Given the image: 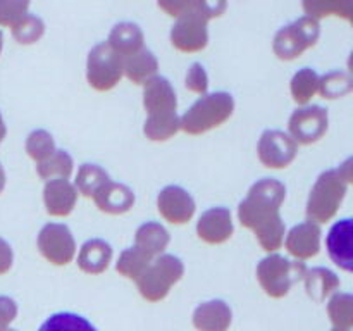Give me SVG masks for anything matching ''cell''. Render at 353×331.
Masks as SVG:
<instances>
[{
	"instance_id": "obj_1",
	"label": "cell",
	"mask_w": 353,
	"mask_h": 331,
	"mask_svg": "<svg viewBox=\"0 0 353 331\" xmlns=\"http://www.w3.org/2000/svg\"><path fill=\"white\" fill-rule=\"evenodd\" d=\"M286 199V186L274 178H262L248 190L238 205L241 226L255 233L259 243L269 254L283 247L286 234L285 221L279 209Z\"/></svg>"
},
{
	"instance_id": "obj_2",
	"label": "cell",
	"mask_w": 353,
	"mask_h": 331,
	"mask_svg": "<svg viewBox=\"0 0 353 331\" xmlns=\"http://www.w3.org/2000/svg\"><path fill=\"white\" fill-rule=\"evenodd\" d=\"M159 7L168 16L176 17L169 33L172 47L185 54H192L207 47V23L214 17L223 16L228 3L224 0H161Z\"/></svg>"
},
{
	"instance_id": "obj_3",
	"label": "cell",
	"mask_w": 353,
	"mask_h": 331,
	"mask_svg": "<svg viewBox=\"0 0 353 331\" xmlns=\"http://www.w3.org/2000/svg\"><path fill=\"white\" fill-rule=\"evenodd\" d=\"M233 110L234 99L231 93H205L179 117V126L188 134H203L226 123Z\"/></svg>"
},
{
	"instance_id": "obj_4",
	"label": "cell",
	"mask_w": 353,
	"mask_h": 331,
	"mask_svg": "<svg viewBox=\"0 0 353 331\" xmlns=\"http://www.w3.org/2000/svg\"><path fill=\"white\" fill-rule=\"evenodd\" d=\"M350 183L341 176L340 169H327L321 172L314 183L307 200V217L321 226L333 219L343 203Z\"/></svg>"
},
{
	"instance_id": "obj_5",
	"label": "cell",
	"mask_w": 353,
	"mask_h": 331,
	"mask_svg": "<svg viewBox=\"0 0 353 331\" xmlns=\"http://www.w3.org/2000/svg\"><path fill=\"white\" fill-rule=\"evenodd\" d=\"M185 274V264L179 257L162 254L150 262L143 274L137 279L138 292L148 302H161Z\"/></svg>"
},
{
	"instance_id": "obj_6",
	"label": "cell",
	"mask_w": 353,
	"mask_h": 331,
	"mask_svg": "<svg viewBox=\"0 0 353 331\" xmlns=\"http://www.w3.org/2000/svg\"><path fill=\"white\" fill-rule=\"evenodd\" d=\"M307 265L302 261H290L279 254H269L257 265V279L262 290L272 299L288 295L293 283L303 279Z\"/></svg>"
},
{
	"instance_id": "obj_7",
	"label": "cell",
	"mask_w": 353,
	"mask_h": 331,
	"mask_svg": "<svg viewBox=\"0 0 353 331\" xmlns=\"http://www.w3.org/2000/svg\"><path fill=\"white\" fill-rule=\"evenodd\" d=\"M321 37V24L314 17L302 16L279 28L272 40V50L281 61H295Z\"/></svg>"
},
{
	"instance_id": "obj_8",
	"label": "cell",
	"mask_w": 353,
	"mask_h": 331,
	"mask_svg": "<svg viewBox=\"0 0 353 331\" xmlns=\"http://www.w3.org/2000/svg\"><path fill=\"white\" fill-rule=\"evenodd\" d=\"M123 78V59L107 45L97 43L86 57V81L97 92H109Z\"/></svg>"
},
{
	"instance_id": "obj_9",
	"label": "cell",
	"mask_w": 353,
	"mask_h": 331,
	"mask_svg": "<svg viewBox=\"0 0 353 331\" xmlns=\"http://www.w3.org/2000/svg\"><path fill=\"white\" fill-rule=\"evenodd\" d=\"M330 126L327 109L321 106H303L293 110L288 119L290 137L296 145H310L319 141Z\"/></svg>"
},
{
	"instance_id": "obj_10",
	"label": "cell",
	"mask_w": 353,
	"mask_h": 331,
	"mask_svg": "<svg viewBox=\"0 0 353 331\" xmlns=\"http://www.w3.org/2000/svg\"><path fill=\"white\" fill-rule=\"evenodd\" d=\"M38 250L54 265H68L76 255V241L65 224L48 223L38 233Z\"/></svg>"
},
{
	"instance_id": "obj_11",
	"label": "cell",
	"mask_w": 353,
	"mask_h": 331,
	"mask_svg": "<svg viewBox=\"0 0 353 331\" xmlns=\"http://www.w3.org/2000/svg\"><path fill=\"white\" fill-rule=\"evenodd\" d=\"M299 154V145L281 130H265L257 143L259 161L269 169L288 168Z\"/></svg>"
},
{
	"instance_id": "obj_12",
	"label": "cell",
	"mask_w": 353,
	"mask_h": 331,
	"mask_svg": "<svg viewBox=\"0 0 353 331\" xmlns=\"http://www.w3.org/2000/svg\"><path fill=\"white\" fill-rule=\"evenodd\" d=\"M157 209L161 216L171 224H185L195 214V200L178 185H169L157 195Z\"/></svg>"
},
{
	"instance_id": "obj_13",
	"label": "cell",
	"mask_w": 353,
	"mask_h": 331,
	"mask_svg": "<svg viewBox=\"0 0 353 331\" xmlns=\"http://www.w3.org/2000/svg\"><path fill=\"white\" fill-rule=\"evenodd\" d=\"M321 234L323 231H321L319 224L307 219L293 226L283 243L296 261H305V259H312L319 254Z\"/></svg>"
},
{
	"instance_id": "obj_14",
	"label": "cell",
	"mask_w": 353,
	"mask_h": 331,
	"mask_svg": "<svg viewBox=\"0 0 353 331\" xmlns=\"http://www.w3.org/2000/svg\"><path fill=\"white\" fill-rule=\"evenodd\" d=\"M143 107L148 116L176 114L178 97L171 81L164 76H154L143 85Z\"/></svg>"
},
{
	"instance_id": "obj_15",
	"label": "cell",
	"mask_w": 353,
	"mask_h": 331,
	"mask_svg": "<svg viewBox=\"0 0 353 331\" xmlns=\"http://www.w3.org/2000/svg\"><path fill=\"white\" fill-rule=\"evenodd\" d=\"M233 217L226 207H212L199 217L196 234L200 240L210 245H219L233 237Z\"/></svg>"
},
{
	"instance_id": "obj_16",
	"label": "cell",
	"mask_w": 353,
	"mask_h": 331,
	"mask_svg": "<svg viewBox=\"0 0 353 331\" xmlns=\"http://www.w3.org/2000/svg\"><path fill=\"white\" fill-rule=\"evenodd\" d=\"M45 209L54 217H65L72 212L78 202V192L69 179H50L43 186Z\"/></svg>"
},
{
	"instance_id": "obj_17",
	"label": "cell",
	"mask_w": 353,
	"mask_h": 331,
	"mask_svg": "<svg viewBox=\"0 0 353 331\" xmlns=\"http://www.w3.org/2000/svg\"><path fill=\"white\" fill-rule=\"evenodd\" d=\"M192 321L199 331H228L233 321V310L224 300H207L193 310Z\"/></svg>"
},
{
	"instance_id": "obj_18",
	"label": "cell",
	"mask_w": 353,
	"mask_h": 331,
	"mask_svg": "<svg viewBox=\"0 0 353 331\" xmlns=\"http://www.w3.org/2000/svg\"><path fill=\"white\" fill-rule=\"evenodd\" d=\"M352 219H341L331 226L326 238V247L330 257L343 271H352Z\"/></svg>"
},
{
	"instance_id": "obj_19",
	"label": "cell",
	"mask_w": 353,
	"mask_h": 331,
	"mask_svg": "<svg viewBox=\"0 0 353 331\" xmlns=\"http://www.w3.org/2000/svg\"><path fill=\"white\" fill-rule=\"evenodd\" d=\"M143 31H141V28L137 23H131V21H121V23L114 24V28L109 33V38H107V45L121 59H126L140 52L143 48Z\"/></svg>"
},
{
	"instance_id": "obj_20",
	"label": "cell",
	"mask_w": 353,
	"mask_h": 331,
	"mask_svg": "<svg viewBox=\"0 0 353 331\" xmlns=\"http://www.w3.org/2000/svg\"><path fill=\"white\" fill-rule=\"evenodd\" d=\"M97 207L102 212L112 214V216H119V214H126L128 210L133 209L134 205V193L133 190L123 183H116L110 179L95 197Z\"/></svg>"
},
{
	"instance_id": "obj_21",
	"label": "cell",
	"mask_w": 353,
	"mask_h": 331,
	"mask_svg": "<svg viewBox=\"0 0 353 331\" xmlns=\"http://www.w3.org/2000/svg\"><path fill=\"white\" fill-rule=\"evenodd\" d=\"M112 247L102 238H92L79 248L78 268L86 274H102L112 261Z\"/></svg>"
},
{
	"instance_id": "obj_22",
	"label": "cell",
	"mask_w": 353,
	"mask_h": 331,
	"mask_svg": "<svg viewBox=\"0 0 353 331\" xmlns=\"http://www.w3.org/2000/svg\"><path fill=\"white\" fill-rule=\"evenodd\" d=\"M169 241H171L169 231L161 223H155V221L143 223L134 233V247L150 255L152 259L164 254Z\"/></svg>"
},
{
	"instance_id": "obj_23",
	"label": "cell",
	"mask_w": 353,
	"mask_h": 331,
	"mask_svg": "<svg viewBox=\"0 0 353 331\" xmlns=\"http://www.w3.org/2000/svg\"><path fill=\"white\" fill-rule=\"evenodd\" d=\"M157 57L148 48H141L137 54L123 59V74L134 85H145L148 79L157 76Z\"/></svg>"
},
{
	"instance_id": "obj_24",
	"label": "cell",
	"mask_w": 353,
	"mask_h": 331,
	"mask_svg": "<svg viewBox=\"0 0 353 331\" xmlns=\"http://www.w3.org/2000/svg\"><path fill=\"white\" fill-rule=\"evenodd\" d=\"M303 283H305L307 295L319 303L336 293L340 288V278L327 268L307 269Z\"/></svg>"
},
{
	"instance_id": "obj_25",
	"label": "cell",
	"mask_w": 353,
	"mask_h": 331,
	"mask_svg": "<svg viewBox=\"0 0 353 331\" xmlns=\"http://www.w3.org/2000/svg\"><path fill=\"white\" fill-rule=\"evenodd\" d=\"M109 181V172L102 166L85 162V164H81L78 168V174H76L74 179V188L76 192L81 193L86 199H93Z\"/></svg>"
},
{
	"instance_id": "obj_26",
	"label": "cell",
	"mask_w": 353,
	"mask_h": 331,
	"mask_svg": "<svg viewBox=\"0 0 353 331\" xmlns=\"http://www.w3.org/2000/svg\"><path fill=\"white\" fill-rule=\"evenodd\" d=\"M290 92L299 106H309L310 100L319 92V74L312 68H303L293 74Z\"/></svg>"
},
{
	"instance_id": "obj_27",
	"label": "cell",
	"mask_w": 353,
	"mask_h": 331,
	"mask_svg": "<svg viewBox=\"0 0 353 331\" xmlns=\"http://www.w3.org/2000/svg\"><path fill=\"white\" fill-rule=\"evenodd\" d=\"M327 314L336 330L350 331L353 328V297L343 292L333 293L327 303Z\"/></svg>"
},
{
	"instance_id": "obj_28",
	"label": "cell",
	"mask_w": 353,
	"mask_h": 331,
	"mask_svg": "<svg viewBox=\"0 0 353 331\" xmlns=\"http://www.w3.org/2000/svg\"><path fill=\"white\" fill-rule=\"evenodd\" d=\"M152 261L154 259L145 254V252H141L138 247H130L121 252L119 259L116 262V271L124 278L137 281L143 274L145 269L150 265Z\"/></svg>"
},
{
	"instance_id": "obj_29",
	"label": "cell",
	"mask_w": 353,
	"mask_h": 331,
	"mask_svg": "<svg viewBox=\"0 0 353 331\" xmlns=\"http://www.w3.org/2000/svg\"><path fill=\"white\" fill-rule=\"evenodd\" d=\"M303 10H305V16L314 17L316 21L326 16H341L350 21L353 3L350 0H305Z\"/></svg>"
},
{
	"instance_id": "obj_30",
	"label": "cell",
	"mask_w": 353,
	"mask_h": 331,
	"mask_svg": "<svg viewBox=\"0 0 353 331\" xmlns=\"http://www.w3.org/2000/svg\"><path fill=\"white\" fill-rule=\"evenodd\" d=\"M181 130L179 126V116L176 114H165V116H148L143 124V133L152 141H165L174 137Z\"/></svg>"
},
{
	"instance_id": "obj_31",
	"label": "cell",
	"mask_w": 353,
	"mask_h": 331,
	"mask_svg": "<svg viewBox=\"0 0 353 331\" xmlns=\"http://www.w3.org/2000/svg\"><path fill=\"white\" fill-rule=\"evenodd\" d=\"M72 168H74V161L69 155V152L57 148L47 161L37 164V172L41 179H47V181L57 178L68 179L71 176Z\"/></svg>"
},
{
	"instance_id": "obj_32",
	"label": "cell",
	"mask_w": 353,
	"mask_h": 331,
	"mask_svg": "<svg viewBox=\"0 0 353 331\" xmlns=\"http://www.w3.org/2000/svg\"><path fill=\"white\" fill-rule=\"evenodd\" d=\"M353 88L352 76L348 71H330L327 74L319 76V92L323 99L334 100L341 99V97L348 95Z\"/></svg>"
},
{
	"instance_id": "obj_33",
	"label": "cell",
	"mask_w": 353,
	"mask_h": 331,
	"mask_svg": "<svg viewBox=\"0 0 353 331\" xmlns=\"http://www.w3.org/2000/svg\"><path fill=\"white\" fill-rule=\"evenodd\" d=\"M38 331H99L86 317L74 312L52 314Z\"/></svg>"
},
{
	"instance_id": "obj_34",
	"label": "cell",
	"mask_w": 353,
	"mask_h": 331,
	"mask_svg": "<svg viewBox=\"0 0 353 331\" xmlns=\"http://www.w3.org/2000/svg\"><path fill=\"white\" fill-rule=\"evenodd\" d=\"M24 147H26L28 155H30L37 164L47 161V159L57 150L54 137H52L47 130L31 131V133L26 137V143H24Z\"/></svg>"
},
{
	"instance_id": "obj_35",
	"label": "cell",
	"mask_w": 353,
	"mask_h": 331,
	"mask_svg": "<svg viewBox=\"0 0 353 331\" xmlns=\"http://www.w3.org/2000/svg\"><path fill=\"white\" fill-rule=\"evenodd\" d=\"M12 30V37L17 43L21 45H31L37 43L45 33V23L40 16L37 14L28 12L16 26L10 28Z\"/></svg>"
},
{
	"instance_id": "obj_36",
	"label": "cell",
	"mask_w": 353,
	"mask_h": 331,
	"mask_svg": "<svg viewBox=\"0 0 353 331\" xmlns=\"http://www.w3.org/2000/svg\"><path fill=\"white\" fill-rule=\"evenodd\" d=\"M28 9V0H0V26H16L26 16Z\"/></svg>"
},
{
	"instance_id": "obj_37",
	"label": "cell",
	"mask_w": 353,
	"mask_h": 331,
	"mask_svg": "<svg viewBox=\"0 0 353 331\" xmlns=\"http://www.w3.org/2000/svg\"><path fill=\"white\" fill-rule=\"evenodd\" d=\"M185 85L190 92L199 93V95H205L209 90V74H207L205 68L200 62H193L186 71Z\"/></svg>"
},
{
	"instance_id": "obj_38",
	"label": "cell",
	"mask_w": 353,
	"mask_h": 331,
	"mask_svg": "<svg viewBox=\"0 0 353 331\" xmlns=\"http://www.w3.org/2000/svg\"><path fill=\"white\" fill-rule=\"evenodd\" d=\"M17 317L16 300L7 295H0V331L9 330L10 324Z\"/></svg>"
},
{
	"instance_id": "obj_39",
	"label": "cell",
	"mask_w": 353,
	"mask_h": 331,
	"mask_svg": "<svg viewBox=\"0 0 353 331\" xmlns=\"http://www.w3.org/2000/svg\"><path fill=\"white\" fill-rule=\"evenodd\" d=\"M12 261H14L12 248H10V245L7 243L3 238H0V276L10 271V268H12Z\"/></svg>"
},
{
	"instance_id": "obj_40",
	"label": "cell",
	"mask_w": 353,
	"mask_h": 331,
	"mask_svg": "<svg viewBox=\"0 0 353 331\" xmlns=\"http://www.w3.org/2000/svg\"><path fill=\"white\" fill-rule=\"evenodd\" d=\"M6 134H7V128H6V123H3L2 114H0V143H2V141H3Z\"/></svg>"
},
{
	"instance_id": "obj_41",
	"label": "cell",
	"mask_w": 353,
	"mask_h": 331,
	"mask_svg": "<svg viewBox=\"0 0 353 331\" xmlns=\"http://www.w3.org/2000/svg\"><path fill=\"white\" fill-rule=\"evenodd\" d=\"M3 188H6V171H3L2 164H0V193L3 192Z\"/></svg>"
},
{
	"instance_id": "obj_42",
	"label": "cell",
	"mask_w": 353,
	"mask_h": 331,
	"mask_svg": "<svg viewBox=\"0 0 353 331\" xmlns=\"http://www.w3.org/2000/svg\"><path fill=\"white\" fill-rule=\"evenodd\" d=\"M2 47H3V34L2 31H0V54H2Z\"/></svg>"
},
{
	"instance_id": "obj_43",
	"label": "cell",
	"mask_w": 353,
	"mask_h": 331,
	"mask_svg": "<svg viewBox=\"0 0 353 331\" xmlns=\"http://www.w3.org/2000/svg\"><path fill=\"white\" fill-rule=\"evenodd\" d=\"M331 331H343V330H336V328H333V330H331Z\"/></svg>"
},
{
	"instance_id": "obj_44",
	"label": "cell",
	"mask_w": 353,
	"mask_h": 331,
	"mask_svg": "<svg viewBox=\"0 0 353 331\" xmlns=\"http://www.w3.org/2000/svg\"><path fill=\"white\" fill-rule=\"evenodd\" d=\"M7 331H16V330H10V328H9V330H7Z\"/></svg>"
}]
</instances>
